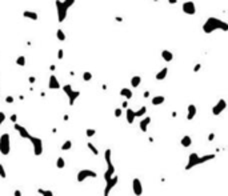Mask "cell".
<instances>
[{
    "label": "cell",
    "mask_w": 228,
    "mask_h": 196,
    "mask_svg": "<svg viewBox=\"0 0 228 196\" xmlns=\"http://www.w3.org/2000/svg\"><path fill=\"white\" fill-rule=\"evenodd\" d=\"M217 29H220L223 32H227L228 31V23H226L224 20H221L219 18L210 16L206 20V23L203 24V32L207 33V35L215 32Z\"/></svg>",
    "instance_id": "cell-1"
},
{
    "label": "cell",
    "mask_w": 228,
    "mask_h": 196,
    "mask_svg": "<svg viewBox=\"0 0 228 196\" xmlns=\"http://www.w3.org/2000/svg\"><path fill=\"white\" fill-rule=\"evenodd\" d=\"M215 158H216L215 153H208V155H203V156H200L199 153L192 152V153H190L188 163H187V165L184 167V169L186 171H190V169H192L194 167H196V165H201V164H204L207 162H211V160H214Z\"/></svg>",
    "instance_id": "cell-2"
},
{
    "label": "cell",
    "mask_w": 228,
    "mask_h": 196,
    "mask_svg": "<svg viewBox=\"0 0 228 196\" xmlns=\"http://www.w3.org/2000/svg\"><path fill=\"white\" fill-rule=\"evenodd\" d=\"M76 0H55V7H56V15H57V22L63 23L68 16V9L75 4Z\"/></svg>",
    "instance_id": "cell-3"
},
{
    "label": "cell",
    "mask_w": 228,
    "mask_h": 196,
    "mask_svg": "<svg viewBox=\"0 0 228 196\" xmlns=\"http://www.w3.org/2000/svg\"><path fill=\"white\" fill-rule=\"evenodd\" d=\"M104 160H106V163H107V169H106V172H104V180H106V183H107L111 180V178L115 175V171H116L115 165H113L112 160H111V149L110 148H107L106 152H104Z\"/></svg>",
    "instance_id": "cell-4"
},
{
    "label": "cell",
    "mask_w": 228,
    "mask_h": 196,
    "mask_svg": "<svg viewBox=\"0 0 228 196\" xmlns=\"http://www.w3.org/2000/svg\"><path fill=\"white\" fill-rule=\"evenodd\" d=\"M62 89L64 91V93L67 95L69 105H73V104H75L76 100H77L79 98H80V91H75V89L72 88V85H71V84H64L63 87H62Z\"/></svg>",
    "instance_id": "cell-5"
},
{
    "label": "cell",
    "mask_w": 228,
    "mask_h": 196,
    "mask_svg": "<svg viewBox=\"0 0 228 196\" xmlns=\"http://www.w3.org/2000/svg\"><path fill=\"white\" fill-rule=\"evenodd\" d=\"M11 152V136L9 133H3L0 136V153L8 156Z\"/></svg>",
    "instance_id": "cell-6"
},
{
    "label": "cell",
    "mask_w": 228,
    "mask_h": 196,
    "mask_svg": "<svg viewBox=\"0 0 228 196\" xmlns=\"http://www.w3.org/2000/svg\"><path fill=\"white\" fill-rule=\"evenodd\" d=\"M28 140L32 144L33 155L35 156H40V155L43 153V140L40 138H37V136H33V135H31V138H29Z\"/></svg>",
    "instance_id": "cell-7"
},
{
    "label": "cell",
    "mask_w": 228,
    "mask_h": 196,
    "mask_svg": "<svg viewBox=\"0 0 228 196\" xmlns=\"http://www.w3.org/2000/svg\"><path fill=\"white\" fill-rule=\"evenodd\" d=\"M96 179L97 178V173L95 172V171H92V169H80L77 172V175H76V180H77V183H83L84 180H87V179Z\"/></svg>",
    "instance_id": "cell-8"
},
{
    "label": "cell",
    "mask_w": 228,
    "mask_h": 196,
    "mask_svg": "<svg viewBox=\"0 0 228 196\" xmlns=\"http://www.w3.org/2000/svg\"><path fill=\"white\" fill-rule=\"evenodd\" d=\"M181 9H183V12H184L186 15H190V16H192V15L196 13V4L192 2V0H188V2L183 3Z\"/></svg>",
    "instance_id": "cell-9"
},
{
    "label": "cell",
    "mask_w": 228,
    "mask_h": 196,
    "mask_svg": "<svg viewBox=\"0 0 228 196\" xmlns=\"http://www.w3.org/2000/svg\"><path fill=\"white\" fill-rule=\"evenodd\" d=\"M226 108H227V102L224 99H220L219 102L212 107V115H214V116H219L221 112L226 111Z\"/></svg>",
    "instance_id": "cell-10"
},
{
    "label": "cell",
    "mask_w": 228,
    "mask_h": 196,
    "mask_svg": "<svg viewBox=\"0 0 228 196\" xmlns=\"http://www.w3.org/2000/svg\"><path fill=\"white\" fill-rule=\"evenodd\" d=\"M132 192L135 196H141L143 195V183L140 182V179L135 178L132 180Z\"/></svg>",
    "instance_id": "cell-11"
},
{
    "label": "cell",
    "mask_w": 228,
    "mask_h": 196,
    "mask_svg": "<svg viewBox=\"0 0 228 196\" xmlns=\"http://www.w3.org/2000/svg\"><path fill=\"white\" fill-rule=\"evenodd\" d=\"M117 182H119V178L116 176V175H113L110 182L106 183V187H104V195H110V192L113 188H115V185L117 184Z\"/></svg>",
    "instance_id": "cell-12"
},
{
    "label": "cell",
    "mask_w": 228,
    "mask_h": 196,
    "mask_svg": "<svg viewBox=\"0 0 228 196\" xmlns=\"http://www.w3.org/2000/svg\"><path fill=\"white\" fill-rule=\"evenodd\" d=\"M23 18L27 19V20H31V22H37L39 15H37V12L31 11V9H26V11L23 12Z\"/></svg>",
    "instance_id": "cell-13"
},
{
    "label": "cell",
    "mask_w": 228,
    "mask_h": 196,
    "mask_svg": "<svg viewBox=\"0 0 228 196\" xmlns=\"http://www.w3.org/2000/svg\"><path fill=\"white\" fill-rule=\"evenodd\" d=\"M151 122H152V119L150 118V116H146V118H141V120H140V123H139V128H140V131L141 132H147L148 131V125L151 124Z\"/></svg>",
    "instance_id": "cell-14"
},
{
    "label": "cell",
    "mask_w": 228,
    "mask_h": 196,
    "mask_svg": "<svg viewBox=\"0 0 228 196\" xmlns=\"http://www.w3.org/2000/svg\"><path fill=\"white\" fill-rule=\"evenodd\" d=\"M62 85H60V83H59V80H57V78L55 76V75H51L49 76V80H48V88L49 89H59Z\"/></svg>",
    "instance_id": "cell-15"
},
{
    "label": "cell",
    "mask_w": 228,
    "mask_h": 196,
    "mask_svg": "<svg viewBox=\"0 0 228 196\" xmlns=\"http://www.w3.org/2000/svg\"><path fill=\"white\" fill-rule=\"evenodd\" d=\"M197 108L195 104H190L187 107V120H194V118L196 116Z\"/></svg>",
    "instance_id": "cell-16"
},
{
    "label": "cell",
    "mask_w": 228,
    "mask_h": 196,
    "mask_svg": "<svg viewBox=\"0 0 228 196\" xmlns=\"http://www.w3.org/2000/svg\"><path fill=\"white\" fill-rule=\"evenodd\" d=\"M126 118H127V123L128 124H133L135 122V111L132 108H126Z\"/></svg>",
    "instance_id": "cell-17"
},
{
    "label": "cell",
    "mask_w": 228,
    "mask_h": 196,
    "mask_svg": "<svg viewBox=\"0 0 228 196\" xmlns=\"http://www.w3.org/2000/svg\"><path fill=\"white\" fill-rule=\"evenodd\" d=\"M161 58L164 59V62L171 63L175 56H173V53H172L171 51H168V49H163V51H161Z\"/></svg>",
    "instance_id": "cell-18"
},
{
    "label": "cell",
    "mask_w": 228,
    "mask_h": 196,
    "mask_svg": "<svg viewBox=\"0 0 228 196\" xmlns=\"http://www.w3.org/2000/svg\"><path fill=\"white\" fill-rule=\"evenodd\" d=\"M120 96H123L126 100H130L133 96V92H132L131 88H121L120 89Z\"/></svg>",
    "instance_id": "cell-19"
},
{
    "label": "cell",
    "mask_w": 228,
    "mask_h": 196,
    "mask_svg": "<svg viewBox=\"0 0 228 196\" xmlns=\"http://www.w3.org/2000/svg\"><path fill=\"white\" fill-rule=\"evenodd\" d=\"M164 102H166V98L163 96V95H156V96H153V98L151 99L152 105H161Z\"/></svg>",
    "instance_id": "cell-20"
},
{
    "label": "cell",
    "mask_w": 228,
    "mask_h": 196,
    "mask_svg": "<svg viewBox=\"0 0 228 196\" xmlns=\"http://www.w3.org/2000/svg\"><path fill=\"white\" fill-rule=\"evenodd\" d=\"M180 144H181L184 148L191 147V145H192V139H191L190 135H184V136L181 138V140H180Z\"/></svg>",
    "instance_id": "cell-21"
},
{
    "label": "cell",
    "mask_w": 228,
    "mask_h": 196,
    "mask_svg": "<svg viewBox=\"0 0 228 196\" xmlns=\"http://www.w3.org/2000/svg\"><path fill=\"white\" fill-rule=\"evenodd\" d=\"M167 75H168V68H167V67H164V68H161L160 71L155 75V79H156V80H159V82H160V80H164V79L167 78Z\"/></svg>",
    "instance_id": "cell-22"
},
{
    "label": "cell",
    "mask_w": 228,
    "mask_h": 196,
    "mask_svg": "<svg viewBox=\"0 0 228 196\" xmlns=\"http://www.w3.org/2000/svg\"><path fill=\"white\" fill-rule=\"evenodd\" d=\"M140 84H141V76L135 75V76L131 78V85H132V88H137Z\"/></svg>",
    "instance_id": "cell-23"
},
{
    "label": "cell",
    "mask_w": 228,
    "mask_h": 196,
    "mask_svg": "<svg viewBox=\"0 0 228 196\" xmlns=\"http://www.w3.org/2000/svg\"><path fill=\"white\" fill-rule=\"evenodd\" d=\"M146 113H147V107L143 105V107H140L137 111H135V118H143Z\"/></svg>",
    "instance_id": "cell-24"
},
{
    "label": "cell",
    "mask_w": 228,
    "mask_h": 196,
    "mask_svg": "<svg viewBox=\"0 0 228 196\" xmlns=\"http://www.w3.org/2000/svg\"><path fill=\"white\" fill-rule=\"evenodd\" d=\"M87 147H88V149H90L91 152H92V155H95V156H97V155H99V149L96 148V145L93 144V143L88 142V143H87Z\"/></svg>",
    "instance_id": "cell-25"
},
{
    "label": "cell",
    "mask_w": 228,
    "mask_h": 196,
    "mask_svg": "<svg viewBox=\"0 0 228 196\" xmlns=\"http://www.w3.org/2000/svg\"><path fill=\"white\" fill-rule=\"evenodd\" d=\"M56 38H57V40H59V42H66V39H67V35L64 33V31H63V29H57V31H56Z\"/></svg>",
    "instance_id": "cell-26"
},
{
    "label": "cell",
    "mask_w": 228,
    "mask_h": 196,
    "mask_svg": "<svg viewBox=\"0 0 228 196\" xmlns=\"http://www.w3.org/2000/svg\"><path fill=\"white\" fill-rule=\"evenodd\" d=\"M37 193L42 195V196H55L51 189H44V188H39L37 189Z\"/></svg>",
    "instance_id": "cell-27"
},
{
    "label": "cell",
    "mask_w": 228,
    "mask_h": 196,
    "mask_svg": "<svg viewBox=\"0 0 228 196\" xmlns=\"http://www.w3.org/2000/svg\"><path fill=\"white\" fill-rule=\"evenodd\" d=\"M15 63H16L19 67H24V65H26V56H24V55H20V56H17L16 60H15Z\"/></svg>",
    "instance_id": "cell-28"
},
{
    "label": "cell",
    "mask_w": 228,
    "mask_h": 196,
    "mask_svg": "<svg viewBox=\"0 0 228 196\" xmlns=\"http://www.w3.org/2000/svg\"><path fill=\"white\" fill-rule=\"evenodd\" d=\"M56 167H57L59 169H63L64 167H66V160H64L62 156H59V158L56 159Z\"/></svg>",
    "instance_id": "cell-29"
},
{
    "label": "cell",
    "mask_w": 228,
    "mask_h": 196,
    "mask_svg": "<svg viewBox=\"0 0 228 196\" xmlns=\"http://www.w3.org/2000/svg\"><path fill=\"white\" fill-rule=\"evenodd\" d=\"M72 148V142L71 140H66V142L63 143V145H62V151H69Z\"/></svg>",
    "instance_id": "cell-30"
},
{
    "label": "cell",
    "mask_w": 228,
    "mask_h": 196,
    "mask_svg": "<svg viewBox=\"0 0 228 196\" xmlns=\"http://www.w3.org/2000/svg\"><path fill=\"white\" fill-rule=\"evenodd\" d=\"M83 80H84V82H91V80H92V73L90 71H86L83 73Z\"/></svg>",
    "instance_id": "cell-31"
},
{
    "label": "cell",
    "mask_w": 228,
    "mask_h": 196,
    "mask_svg": "<svg viewBox=\"0 0 228 196\" xmlns=\"http://www.w3.org/2000/svg\"><path fill=\"white\" fill-rule=\"evenodd\" d=\"M86 135H87L88 138L95 136V135H96V129H93V128H87V129H86Z\"/></svg>",
    "instance_id": "cell-32"
},
{
    "label": "cell",
    "mask_w": 228,
    "mask_h": 196,
    "mask_svg": "<svg viewBox=\"0 0 228 196\" xmlns=\"http://www.w3.org/2000/svg\"><path fill=\"white\" fill-rule=\"evenodd\" d=\"M0 178L2 179H6L7 178V172H6V168H4V165L0 163Z\"/></svg>",
    "instance_id": "cell-33"
},
{
    "label": "cell",
    "mask_w": 228,
    "mask_h": 196,
    "mask_svg": "<svg viewBox=\"0 0 228 196\" xmlns=\"http://www.w3.org/2000/svg\"><path fill=\"white\" fill-rule=\"evenodd\" d=\"M4 102L8 103V104H12V103L15 102V98L11 96V95H8V96H6V99H4Z\"/></svg>",
    "instance_id": "cell-34"
},
{
    "label": "cell",
    "mask_w": 228,
    "mask_h": 196,
    "mask_svg": "<svg viewBox=\"0 0 228 196\" xmlns=\"http://www.w3.org/2000/svg\"><path fill=\"white\" fill-rule=\"evenodd\" d=\"M4 122H6V113L0 111V127L3 125V123H4Z\"/></svg>",
    "instance_id": "cell-35"
},
{
    "label": "cell",
    "mask_w": 228,
    "mask_h": 196,
    "mask_svg": "<svg viewBox=\"0 0 228 196\" xmlns=\"http://www.w3.org/2000/svg\"><path fill=\"white\" fill-rule=\"evenodd\" d=\"M63 58H64V51L60 48V49H57V59L59 60H63Z\"/></svg>",
    "instance_id": "cell-36"
},
{
    "label": "cell",
    "mask_w": 228,
    "mask_h": 196,
    "mask_svg": "<svg viewBox=\"0 0 228 196\" xmlns=\"http://www.w3.org/2000/svg\"><path fill=\"white\" fill-rule=\"evenodd\" d=\"M121 113H123V108H116V109H115V116H116V118H120Z\"/></svg>",
    "instance_id": "cell-37"
},
{
    "label": "cell",
    "mask_w": 228,
    "mask_h": 196,
    "mask_svg": "<svg viewBox=\"0 0 228 196\" xmlns=\"http://www.w3.org/2000/svg\"><path fill=\"white\" fill-rule=\"evenodd\" d=\"M200 68H201V64H200V63L195 64V67H194V72H199V71H200Z\"/></svg>",
    "instance_id": "cell-38"
},
{
    "label": "cell",
    "mask_w": 228,
    "mask_h": 196,
    "mask_svg": "<svg viewBox=\"0 0 228 196\" xmlns=\"http://www.w3.org/2000/svg\"><path fill=\"white\" fill-rule=\"evenodd\" d=\"M11 122H12V123H16V122H17V115H16V113L11 115Z\"/></svg>",
    "instance_id": "cell-39"
},
{
    "label": "cell",
    "mask_w": 228,
    "mask_h": 196,
    "mask_svg": "<svg viewBox=\"0 0 228 196\" xmlns=\"http://www.w3.org/2000/svg\"><path fill=\"white\" fill-rule=\"evenodd\" d=\"M13 196H23L22 191H20V189H15V191H13Z\"/></svg>",
    "instance_id": "cell-40"
},
{
    "label": "cell",
    "mask_w": 228,
    "mask_h": 196,
    "mask_svg": "<svg viewBox=\"0 0 228 196\" xmlns=\"http://www.w3.org/2000/svg\"><path fill=\"white\" fill-rule=\"evenodd\" d=\"M207 139H208V142H212V140L215 139V133H214V132H211L210 135H208V138H207Z\"/></svg>",
    "instance_id": "cell-41"
},
{
    "label": "cell",
    "mask_w": 228,
    "mask_h": 196,
    "mask_svg": "<svg viewBox=\"0 0 228 196\" xmlns=\"http://www.w3.org/2000/svg\"><path fill=\"white\" fill-rule=\"evenodd\" d=\"M28 82L31 83V84H33L35 82H36V78H35V76H29V78H28Z\"/></svg>",
    "instance_id": "cell-42"
},
{
    "label": "cell",
    "mask_w": 228,
    "mask_h": 196,
    "mask_svg": "<svg viewBox=\"0 0 228 196\" xmlns=\"http://www.w3.org/2000/svg\"><path fill=\"white\" fill-rule=\"evenodd\" d=\"M121 108H128V102H123Z\"/></svg>",
    "instance_id": "cell-43"
},
{
    "label": "cell",
    "mask_w": 228,
    "mask_h": 196,
    "mask_svg": "<svg viewBox=\"0 0 228 196\" xmlns=\"http://www.w3.org/2000/svg\"><path fill=\"white\" fill-rule=\"evenodd\" d=\"M168 3H170V4H176L177 0H168Z\"/></svg>",
    "instance_id": "cell-44"
},
{
    "label": "cell",
    "mask_w": 228,
    "mask_h": 196,
    "mask_svg": "<svg viewBox=\"0 0 228 196\" xmlns=\"http://www.w3.org/2000/svg\"><path fill=\"white\" fill-rule=\"evenodd\" d=\"M144 98H150V91H146L144 92Z\"/></svg>",
    "instance_id": "cell-45"
},
{
    "label": "cell",
    "mask_w": 228,
    "mask_h": 196,
    "mask_svg": "<svg viewBox=\"0 0 228 196\" xmlns=\"http://www.w3.org/2000/svg\"><path fill=\"white\" fill-rule=\"evenodd\" d=\"M116 22H123V18H120V16H116Z\"/></svg>",
    "instance_id": "cell-46"
},
{
    "label": "cell",
    "mask_w": 228,
    "mask_h": 196,
    "mask_svg": "<svg viewBox=\"0 0 228 196\" xmlns=\"http://www.w3.org/2000/svg\"><path fill=\"white\" fill-rule=\"evenodd\" d=\"M55 68H56L55 65H51V67H49V69H51V71H55Z\"/></svg>",
    "instance_id": "cell-47"
},
{
    "label": "cell",
    "mask_w": 228,
    "mask_h": 196,
    "mask_svg": "<svg viewBox=\"0 0 228 196\" xmlns=\"http://www.w3.org/2000/svg\"><path fill=\"white\" fill-rule=\"evenodd\" d=\"M63 119H64V120H68V119H69V116H68V115H64V118H63Z\"/></svg>",
    "instance_id": "cell-48"
},
{
    "label": "cell",
    "mask_w": 228,
    "mask_h": 196,
    "mask_svg": "<svg viewBox=\"0 0 228 196\" xmlns=\"http://www.w3.org/2000/svg\"><path fill=\"white\" fill-rule=\"evenodd\" d=\"M153 2H159V0H153Z\"/></svg>",
    "instance_id": "cell-49"
},
{
    "label": "cell",
    "mask_w": 228,
    "mask_h": 196,
    "mask_svg": "<svg viewBox=\"0 0 228 196\" xmlns=\"http://www.w3.org/2000/svg\"><path fill=\"white\" fill-rule=\"evenodd\" d=\"M104 196H110V195H104Z\"/></svg>",
    "instance_id": "cell-50"
}]
</instances>
